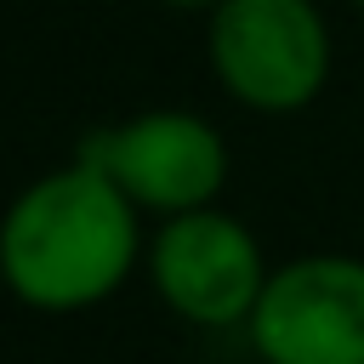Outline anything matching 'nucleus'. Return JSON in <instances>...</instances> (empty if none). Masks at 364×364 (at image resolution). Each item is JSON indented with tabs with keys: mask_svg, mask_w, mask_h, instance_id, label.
<instances>
[{
	"mask_svg": "<svg viewBox=\"0 0 364 364\" xmlns=\"http://www.w3.org/2000/svg\"><path fill=\"white\" fill-rule=\"evenodd\" d=\"M136 262H148L142 210L80 154L34 176L0 228L6 284L40 313H80L108 301L136 273Z\"/></svg>",
	"mask_w": 364,
	"mask_h": 364,
	"instance_id": "f257e3e1",
	"label": "nucleus"
},
{
	"mask_svg": "<svg viewBox=\"0 0 364 364\" xmlns=\"http://www.w3.org/2000/svg\"><path fill=\"white\" fill-rule=\"evenodd\" d=\"M222 91L256 114H296L330 80V23L313 0H222L205 17Z\"/></svg>",
	"mask_w": 364,
	"mask_h": 364,
	"instance_id": "f03ea898",
	"label": "nucleus"
},
{
	"mask_svg": "<svg viewBox=\"0 0 364 364\" xmlns=\"http://www.w3.org/2000/svg\"><path fill=\"white\" fill-rule=\"evenodd\" d=\"M85 165H97L136 210L148 216H182L216 205L228 188V142L210 119L188 108H142L114 125H97L74 148Z\"/></svg>",
	"mask_w": 364,
	"mask_h": 364,
	"instance_id": "7ed1b4c3",
	"label": "nucleus"
},
{
	"mask_svg": "<svg viewBox=\"0 0 364 364\" xmlns=\"http://www.w3.org/2000/svg\"><path fill=\"white\" fill-rule=\"evenodd\" d=\"M148 279L159 301L199 330H245L273 267L256 233L233 210H182L165 216L148 239Z\"/></svg>",
	"mask_w": 364,
	"mask_h": 364,
	"instance_id": "20e7f679",
	"label": "nucleus"
},
{
	"mask_svg": "<svg viewBox=\"0 0 364 364\" xmlns=\"http://www.w3.org/2000/svg\"><path fill=\"white\" fill-rule=\"evenodd\" d=\"M245 336L262 364H364V256L279 262Z\"/></svg>",
	"mask_w": 364,
	"mask_h": 364,
	"instance_id": "39448f33",
	"label": "nucleus"
},
{
	"mask_svg": "<svg viewBox=\"0 0 364 364\" xmlns=\"http://www.w3.org/2000/svg\"><path fill=\"white\" fill-rule=\"evenodd\" d=\"M159 6H165V11H205V17H210L222 0H159Z\"/></svg>",
	"mask_w": 364,
	"mask_h": 364,
	"instance_id": "423d86ee",
	"label": "nucleus"
},
{
	"mask_svg": "<svg viewBox=\"0 0 364 364\" xmlns=\"http://www.w3.org/2000/svg\"><path fill=\"white\" fill-rule=\"evenodd\" d=\"M353 6H364V0H353Z\"/></svg>",
	"mask_w": 364,
	"mask_h": 364,
	"instance_id": "0eeeda50",
	"label": "nucleus"
}]
</instances>
